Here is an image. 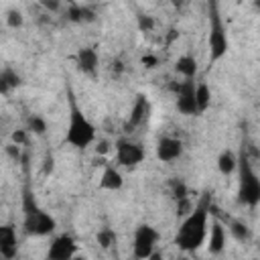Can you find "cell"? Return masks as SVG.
Listing matches in <instances>:
<instances>
[{
  "mask_svg": "<svg viewBox=\"0 0 260 260\" xmlns=\"http://www.w3.org/2000/svg\"><path fill=\"white\" fill-rule=\"evenodd\" d=\"M41 4H43L47 10H53V12L61 8V4H59V2H53V0H41Z\"/></svg>",
  "mask_w": 260,
  "mask_h": 260,
  "instance_id": "cell-28",
  "label": "cell"
},
{
  "mask_svg": "<svg viewBox=\"0 0 260 260\" xmlns=\"http://www.w3.org/2000/svg\"><path fill=\"white\" fill-rule=\"evenodd\" d=\"M152 28H154V18L146 16V14H140L138 16V30L140 32H150Z\"/></svg>",
  "mask_w": 260,
  "mask_h": 260,
  "instance_id": "cell-25",
  "label": "cell"
},
{
  "mask_svg": "<svg viewBox=\"0 0 260 260\" xmlns=\"http://www.w3.org/2000/svg\"><path fill=\"white\" fill-rule=\"evenodd\" d=\"M18 85H20V77L16 75V71H12L10 67L2 69V73H0V91L8 93L12 87H18Z\"/></svg>",
  "mask_w": 260,
  "mask_h": 260,
  "instance_id": "cell-20",
  "label": "cell"
},
{
  "mask_svg": "<svg viewBox=\"0 0 260 260\" xmlns=\"http://www.w3.org/2000/svg\"><path fill=\"white\" fill-rule=\"evenodd\" d=\"M238 199L248 207L260 203V179L254 173L244 150L238 156Z\"/></svg>",
  "mask_w": 260,
  "mask_h": 260,
  "instance_id": "cell-3",
  "label": "cell"
},
{
  "mask_svg": "<svg viewBox=\"0 0 260 260\" xmlns=\"http://www.w3.org/2000/svg\"><path fill=\"white\" fill-rule=\"evenodd\" d=\"M195 104H197V114L205 112V110L209 108V104H211V91H209V85L203 83V81L195 87Z\"/></svg>",
  "mask_w": 260,
  "mask_h": 260,
  "instance_id": "cell-19",
  "label": "cell"
},
{
  "mask_svg": "<svg viewBox=\"0 0 260 260\" xmlns=\"http://www.w3.org/2000/svg\"><path fill=\"white\" fill-rule=\"evenodd\" d=\"M209 211H211V205H209V197L205 195L193 209L189 215H185V219L181 221L179 225V232L175 236V244L185 250V252H195L201 248V244L205 242L207 238V232H209V225H207V219H209Z\"/></svg>",
  "mask_w": 260,
  "mask_h": 260,
  "instance_id": "cell-1",
  "label": "cell"
},
{
  "mask_svg": "<svg viewBox=\"0 0 260 260\" xmlns=\"http://www.w3.org/2000/svg\"><path fill=\"white\" fill-rule=\"evenodd\" d=\"M207 45H209V61L217 63L219 59H223L228 55V35L223 28V22L219 18L217 6L211 4V12H209V37H207Z\"/></svg>",
  "mask_w": 260,
  "mask_h": 260,
  "instance_id": "cell-5",
  "label": "cell"
},
{
  "mask_svg": "<svg viewBox=\"0 0 260 260\" xmlns=\"http://www.w3.org/2000/svg\"><path fill=\"white\" fill-rule=\"evenodd\" d=\"M148 260H162V256H160L158 252H152V256H150Z\"/></svg>",
  "mask_w": 260,
  "mask_h": 260,
  "instance_id": "cell-32",
  "label": "cell"
},
{
  "mask_svg": "<svg viewBox=\"0 0 260 260\" xmlns=\"http://www.w3.org/2000/svg\"><path fill=\"white\" fill-rule=\"evenodd\" d=\"M114 150H116V162L122 167H136L144 160V148L128 138H120Z\"/></svg>",
  "mask_w": 260,
  "mask_h": 260,
  "instance_id": "cell-7",
  "label": "cell"
},
{
  "mask_svg": "<svg viewBox=\"0 0 260 260\" xmlns=\"http://www.w3.org/2000/svg\"><path fill=\"white\" fill-rule=\"evenodd\" d=\"M148 114H150V104H148V100L140 93V95H136V102H134V106H132V110H130V118H128V126H140V124H144L146 120H148Z\"/></svg>",
  "mask_w": 260,
  "mask_h": 260,
  "instance_id": "cell-14",
  "label": "cell"
},
{
  "mask_svg": "<svg viewBox=\"0 0 260 260\" xmlns=\"http://www.w3.org/2000/svg\"><path fill=\"white\" fill-rule=\"evenodd\" d=\"M67 18L73 20V22H89V20H93V12L87 6L69 4L67 6Z\"/></svg>",
  "mask_w": 260,
  "mask_h": 260,
  "instance_id": "cell-18",
  "label": "cell"
},
{
  "mask_svg": "<svg viewBox=\"0 0 260 260\" xmlns=\"http://www.w3.org/2000/svg\"><path fill=\"white\" fill-rule=\"evenodd\" d=\"M95 240H98V244H100L104 250H108V248H112V246H114V242H116V234H114V230L104 228V230H100V232H98Z\"/></svg>",
  "mask_w": 260,
  "mask_h": 260,
  "instance_id": "cell-22",
  "label": "cell"
},
{
  "mask_svg": "<svg viewBox=\"0 0 260 260\" xmlns=\"http://www.w3.org/2000/svg\"><path fill=\"white\" fill-rule=\"evenodd\" d=\"M230 234L238 240V242H246L248 238H250V230H248V225L244 223V221H230Z\"/></svg>",
  "mask_w": 260,
  "mask_h": 260,
  "instance_id": "cell-21",
  "label": "cell"
},
{
  "mask_svg": "<svg viewBox=\"0 0 260 260\" xmlns=\"http://www.w3.org/2000/svg\"><path fill=\"white\" fill-rule=\"evenodd\" d=\"M51 171H53V158H51V156H47V158H45V167H43V173L47 175V173H51Z\"/></svg>",
  "mask_w": 260,
  "mask_h": 260,
  "instance_id": "cell-30",
  "label": "cell"
},
{
  "mask_svg": "<svg viewBox=\"0 0 260 260\" xmlns=\"http://www.w3.org/2000/svg\"><path fill=\"white\" fill-rule=\"evenodd\" d=\"M223 248H225V228L217 217H213L207 236V250L209 254H221Z\"/></svg>",
  "mask_w": 260,
  "mask_h": 260,
  "instance_id": "cell-12",
  "label": "cell"
},
{
  "mask_svg": "<svg viewBox=\"0 0 260 260\" xmlns=\"http://www.w3.org/2000/svg\"><path fill=\"white\" fill-rule=\"evenodd\" d=\"M6 152H8V156H12L14 160H18V156H20L18 144H8V146H6Z\"/></svg>",
  "mask_w": 260,
  "mask_h": 260,
  "instance_id": "cell-27",
  "label": "cell"
},
{
  "mask_svg": "<svg viewBox=\"0 0 260 260\" xmlns=\"http://www.w3.org/2000/svg\"><path fill=\"white\" fill-rule=\"evenodd\" d=\"M160 240V234L148 225V223H142L136 228L134 232V242H132V252H134V258L138 260H148L152 256V252H156V244Z\"/></svg>",
  "mask_w": 260,
  "mask_h": 260,
  "instance_id": "cell-6",
  "label": "cell"
},
{
  "mask_svg": "<svg viewBox=\"0 0 260 260\" xmlns=\"http://www.w3.org/2000/svg\"><path fill=\"white\" fill-rule=\"evenodd\" d=\"M142 63H144L146 67H154V65H156V57L148 55V57H144V59H142Z\"/></svg>",
  "mask_w": 260,
  "mask_h": 260,
  "instance_id": "cell-31",
  "label": "cell"
},
{
  "mask_svg": "<svg viewBox=\"0 0 260 260\" xmlns=\"http://www.w3.org/2000/svg\"><path fill=\"white\" fill-rule=\"evenodd\" d=\"M22 207H24V230L30 236H49L55 230V219L41 207H37L32 195L24 191L22 197Z\"/></svg>",
  "mask_w": 260,
  "mask_h": 260,
  "instance_id": "cell-4",
  "label": "cell"
},
{
  "mask_svg": "<svg viewBox=\"0 0 260 260\" xmlns=\"http://www.w3.org/2000/svg\"><path fill=\"white\" fill-rule=\"evenodd\" d=\"M217 169L221 175H232L238 171V154L230 148L221 150L219 156H217Z\"/></svg>",
  "mask_w": 260,
  "mask_h": 260,
  "instance_id": "cell-16",
  "label": "cell"
},
{
  "mask_svg": "<svg viewBox=\"0 0 260 260\" xmlns=\"http://www.w3.org/2000/svg\"><path fill=\"white\" fill-rule=\"evenodd\" d=\"M95 140V126L87 120V116L81 112V108L75 102V95L69 91V124H67V134L65 142L73 148H87Z\"/></svg>",
  "mask_w": 260,
  "mask_h": 260,
  "instance_id": "cell-2",
  "label": "cell"
},
{
  "mask_svg": "<svg viewBox=\"0 0 260 260\" xmlns=\"http://www.w3.org/2000/svg\"><path fill=\"white\" fill-rule=\"evenodd\" d=\"M77 254V244L69 234L57 236L47 252V260H73Z\"/></svg>",
  "mask_w": 260,
  "mask_h": 260,
  "instance_id": "cell-9",
  "label": "cell"
},
{
  "mask_svg": "<svg viewBox=\"0 0 260 260\" xmlns=\"http://www.w3.org/2000/svg\"><path fill=\"white\" fill-rule=\"evenodd\" d=\"M175 71L183 75L185 79H193L197 75V61L191 55H181L175 63Z\"/></svg>",
  "mask_w": 260,
  "mask_h": 260,
  "instance_id": "cell-17",
  "label": "cell"
},
{
  "mask_svg": "<svg viewBox=\"0 0 260 260\" xmlns=\"http://www.w3.org/2000/svg\"><path fill=\"white\" fill-rule=\"evenodd\" d=\"M183 154V142L173 136H162L156 142V158L160 162H173Z\"/></svg>",
  "mask_w": 260,
  "mask_h": 260,
  "instance_id": "cell-10",
  "label": "cell"
},
{
  "mask_svg": "<svg viewBox=\"0 0 260 260\" xmlns=\"http://www.w3.org/2000/svg\"><path fill=\"white\" fill-rule=\"evenodd\" d=\"M73 260H85V258H81V256H75V258H73Z\"/></svg>",
  "mask_w": 260,
  "mask_h": 260,
  "instance_id": "cell-33",
  "label": "cell"
},
{
  "mask_svg": "<svg viewBox=\"0 0 260 260\" xmlns=\"http://www.w3.org/2000/svg\"><path fill=\"white\" fill-rule=\"evenodd\" d=\"M75 59H77V67H79L83 73H87V75H93V73H95L100 59H98V51H95L93 47H83V49H79L77 55H75Z\"/></svg>",
  "mask_w": 260,
  "mask_h": 260,
  "instance_id": "cell-13",
  "label": "cell"
},
{
  "mask_svg": "<svg viewBox=\"0 0 260 260\" xmlns=\"http://www.w3.org/2000/svg\"><path fill=\"white\" fill-rule=\"evenodd\" d=\"M195 81L193 79H185L183 83L173 85V89L177 91V110L185 116H195L197 114V104H195Z\"/></svg>",
  "mask_w": 260,
  "mask_h": 260,
  "instance_id": "cell-8",
  "label": "cell"
},
{
  "mask_svg": "<svg viewBox=\"0 0 260 260\" xmlns=\"http://www.w3.org/2000/svg\"><path fill=\"white\" fill-rule=\"evenodd\" d=\"M10 140H12V144H24L26 142V130H14L12 134H10Z\"/></svg>",
  "mask_w": 260,
  "mask_h": 260,
  "instance_id": "cell-26",
  "label": "cell"
},
{
  "mask_svg": "<svg viewBox=\"0 0 260 260\" xmlns=\"http://www.w3.org/2000/svg\"><path fill=\"white\" fill-rule=\"evenodd\" d=\"M108 150H110V144H108L106 140H100L98 146H95V152H98V154H106Z\"/></svg>",
  "mask_w": 260,
  "mask_h": 260,
  "instance_id": "cell-29",
  "label": "cell"
},
{
  "mask_svg": "<svg viewBox=\"0 0 260 260\" xmlns=\"http://www.w3.org/2000/svg\"><path fill=\"white\" fill-rule=\"evenodd\" d=\"M22 22H24V18H22V12H20V10H8V14H6V24H8L10 28H18V26H22Z\"/></svg>",
  "mask_w": 260,
  "mask_h": 260,
  "instance_id": "cell-24",
  "label": "cell"
},
{
  "mask_svg": "<svg viewBox=\"0 0 260 260\" xmlns=\"http://www.w3.org/2000/svg\"><path fill=\"white\" fill-rule=\"evenodd\" d=\"M122 185H124L122 173L116 167L106 165L104 173L100 177V189H104V191H118V189H122Z\"/></svg>",
  "mask_w": 260,
  "mask_h": 260,
  "instance_id": "cell-15",
  "label": "cell"
},
{
  "mask_svg": "<svg viewBox=\"0 0 260 260\" xmlns=\"http://www.w3.org/2000/svg\"><path fill=\"white\" fill-rule=\"evenodd\" d=\"M28 130L35 132L37 136H43L47 132V122L41 116H32V118H28Z\"/></svg>",
  "mask_w": 260,
  "mask_h": 260,
  "instance_id": "cell-23",
  "label": "cell"
},
{
  "mask_svg": "<svg viewBox=\"0 0 260 260\" xmlns=\"http://www.w3.org/2000/svg\"><path fill=\"white\" fill-rule=\"evenodd\" d=\"M18 252V244H16V230L12 225H2L0 228V254L4 260H14Z\"/></svg>",
  "mask_w": 260,
  "mask_h": 260,
  "instance_id": "cell-11",
  "label": "cell"
}]
</instances>
